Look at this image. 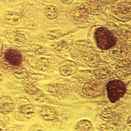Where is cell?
<instances>
[{"label": "cell", "mask_w": 131, "mask_h": 131, "mask_svg": "<svg viewBox=\"0 0 131 131\" xmlns=\"http://www.w3.org/2000/svg\"><path fill=\"white\" fill-rule=\"evenodd\" d=\"M111 12L114 18L123 22L130 20L131 1H114L111 5Z\"/></svg>", "instance_id": "cell-7"}, {"label": "cell", "mask_w": 131, "mask_h": 131, "mask_svg": "<svg viewBox=\"0 0 131 131\" xmlns=\"http://www.w3.org/2000/svg\"><path fill=\"white\" fill-rule=\"evenodd\" d=\"M22 83L25 91L29 94H34L38 90V82L32 78H26L23 81Z\"/></svg>", "instance_id": "cell-17"}, {"label": "cell", "mask_w": 131, "mask_h": 131, "mask_svg": "<svg viewBox=\"0 0 131 131\" xmlns=\"http://www.w3.org/2000/svg\"><path fill=\"white\" fill-rule=\"evenodd\" d=\"M113 27L96 26L92 34L94 46L102 53L101 59L112 65L131 58L130 32L126 34L117 26Z\"/></svg>", "instance_id": "cell-1"}, {"label": "cell", "mask_w": 131, "mask_h": 131, "mask_svg": "<svg viewBox=\"0 0 131 131\" xmlns=\"http://www.w3.org/2000/svg\"><path fill=\"white\" fill-rule=\"evenodd\" d=\"M1 113L4 115L13 112L15 108L14 102L10 97L3 96L1 97Z\"/></svg>", "instance_id": "cell-16"}, {"label": "cell", "mask_w": 131, "mask_h": 131, "mask_svg": "<svg viewBox=\"0 0 131 131\" xmlns=\"http://www.w3.org/2000/svg\"><path fill=\"white\" fill-rule=\"evenodd\" d=\"M70 14L73 20L81 26L89 25L94 19V16L91 14L85 1H78Z\"/></svg>", "instance_id": "cell-6"}, {"label": "cell", "mask_w": 131, "mask_h": 131, "mask_svg": "<svg viewBox=\"0 0 131 131\" xmlns=\"http://www.w3.org/2000/svg\"><path fill=\"white\" fill-rule=\"evenodd\" d=\"M4 59L6 62L14 68H17L21 65L23 57L21 54L16 50L9 49L5 53Z\"/></svg>", "instance_id": "cell-12"}, {"label": "cell", "mask_w": 131, "mask_h": 131, "mask_svg": "<svg viewBox=\"0 0 131 131\" xmlns=\"http://www.w3.org/2000/svg\"><path fill=\"white\" fill-rule=\"evenodd\" d=\"M70 52L72 59L81 65L95 68L104 65L97 52L89 46L73 44Z\"/></svg>", "instance_id": "cell-5"}, {"label": "cell", "mask_w": 131, "mask_h": 131, "mask_svg": "<svg viewBox=\"0 0 131 131\" xmlns=\"http://www.w3.org/2000/svg\"><path fill=\"white\" fill-rule=\"evenodd\" d=\"M103 92H104L106 100L111 107L119 106L127 93V88L123 81L115 74L107 80L102 83Z\"/></svg>", "instance_id": "cell-4"}, {"label": "cell", "mask_w": 131, "mask_h": 131, "mask_svg": "<svg viewBox=\"0 0 131 131\" xmlns=\"http://www.w3.org/2000/svg\"><path fill=\"white\" fill-rule=\"evenodd\" d=\"M68 89H69V87L67 86L60 84L51 85L47 86L48 92L58 97H61L62 95L64 96V94L67 93Z\"/></svg>", "instance_id": "cell-18"}, {"label": "cell", "mask_w": 131, "mask_h": 131, "mask_svg": "<svg viewBox=\"0 0 131 131\" xmlns=\"http://www.w3.org/2000/svg\"><path fill=\"white\" fill-rule=\"evenodd\" d=\"M34 106L30 103L21 104L15 108V116L21 120H27L34 116L36 113Z\"/></svg>", "instance_id": "cell-9"}, {"label": "cell", "mask_w": 131, "mask_h": 131, "mask_svg": "<svg viewBox=\"0 0 131 131\" xmlns=\"http://www.w3.org/2000/svg\"><path fill=\"white\" fill-rule=\"evenodd\" d=\"M40 115L45 121H55L59 118V113L54 107L49 106H43L39 111Z\"/></svg>", "instance_id": "cell-15"}, {"label": "cell", "mask_w": 131, "mask_h": 131, "mask_svg": "<svg viewBox=\"0 0 131 131\" xmlns=\"http://www.w3.org/2000/svg\"><path fill=\"white\" fill-rule=\"evenodd\" d=\"M62 4L67 5H69L73 3L74 1H59Z\"/></svg>", "instance_id": "cell-21"}, {"label": "cell", "mask_w": 131, "mask_h": 131, "mask_svg": "<svg viewBox=\"0 0 131 131\" xmlns=\"http://www.w3.org/2000/svg\"><path fill=\"white\" fill-rule=\"evenodd\" d=\"M60 5H47L43 9V12L48 18L55 20L61 18L64 14L63 8Z\"/></svg>", "instance_id": "cell-13"}, {"label": "cell", "mask_w": 131, "mask_h": 131, "mask_svg": "<svg viewBox=\"0 0 131 131\" xmlns=\"http://www.w3.org/2000/svg\"><path fill=\"white\" fill-rule=\"evenodd\" d=\"M75 131H93L94 127L92 123L87 119H82L77 122L74 127Z\"/></svg>", "instance_id": "cell-19"}, {"label": "cell", "mask_w": 131, "mask_h": 131, "mask_svg": "<svg viewBox=\"0 0 131 131\" xmlns=\"http://www.w3.org/2000/svg\"><path fill=\"white\" fill-rule=\"evenodd\" d=\"M73 87L81 96L93 97L103 92V85L93 73L77 72L74 77Z\"/></svg>", "instance_id": "cell-3"}, {"label": "cell", "mask_w": 131, "mask_h": 131, "mask_svg": "<svg viewBox=\"0 0 131 131\" xmlns=\"http://www.w3.org/2000/svg\"><path fill=\"white\" fill-rule=\"evenodd\" d=\"M59 71L61 75L64 77H69L74 75L78 72V67L74 62L64 60L59 63Z\"/></svg>", "instance_id": "cell-11"}, {"label": "cell", "mask_w": 131, "mask_h": 131, "mask_svg": "<svg viewBox=\"0 0 131 131\" xmlns=\"http://www.w3.org/2000/svg\"><path fill=\"white\" fill-rule=\"evenodd\" d=\"M73 41V35L62 37L53 45V51L57 54L63 55L70 52Z\"/></svg>", "instance_id": "cell-10"}, {"label": "cell", "mask_w": 131, "mask_h": 131, "mask_svg": "<svg viewBox=\"0 0 131 131\" xmlns=\"http://www.w3.org/2000/svg\"><path fill=\"white\" fill-rule=\"evenodd\" d=\"M112 67L119 78L123 81H130L131 58L117 62Z\"/></svg>", "instance_id": "cell-8"}, {"label": "cell", "mask_w": 131, "mask_h": 131, "mask_svg": "<svg viewBox=\"0 0 131 131\" xmlns=\"http://www.w3.org/2000/svg\"><path fill=\"white\" fill-rule=\"evenodd\" d=\"M120 105L102 107L97 115L99 130H131L130 110Z\"/></svg>", "instance_id": "cell-2"}, {"label": "cell", "mask_w": 131, "mask_h": 131, "mask_svg": "<svg viewBox=\"0 0 131 131\" xmlns=\"http://www.w3.org/2000/svg\"><path fill=\"white\" fill-rule=\"evenodd\" d=\"M37 64L38 65L37 66L38 69L40 68L43 71H47L49 69H51L52 66L51 62H49L48 60L40 61Z\"/></svg>", "instance_id": "cell-20"}, {"label": "cell", "mask_w": 131, "mask_h": 131, "mask_svg": "<svg viewBox=\"0 0 131 131\" xmlns=\"http://www.w3.org/2000/svg\"><path fill=\"white\" fill-rule=\"evenodd\" d=\"M91 14L95 16L102 14L106 8V5L104 1H85Z\"/></svg>", "instance_id": "cell-14"}]
</instances>
